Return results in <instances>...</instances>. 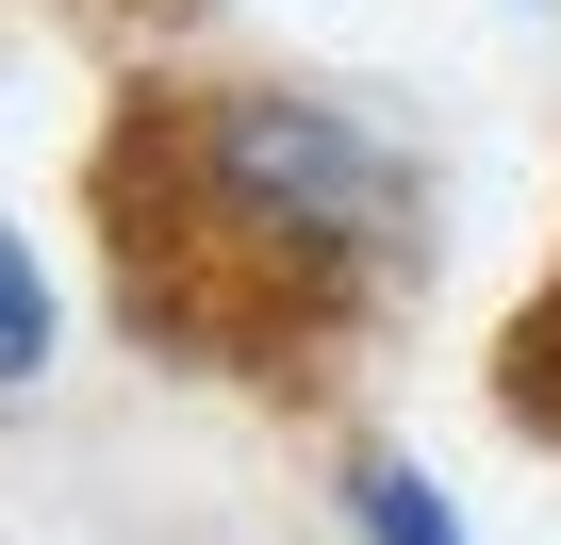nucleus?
<instances>
[{
  "mask_svg": "<svg viewBox=\"0 0 561 545\" xmlns=\"http://www.w3.org/2000/svg\"><path fill=\"white\" fill-rule=\"evenodd\" d=\"M413 231L430 182L397 166V133H364L314 83H198L116 149V282L133 331L182 348H280L364 315L413 264Z\"/></svg>",
  "mask_w": 561,
  "mask_h": 545,
  "instance_id": "f257e3e1",
  "label": "nucleus"
},
{
  "mask_svg": "<svg viewBox=\"0 0 561 545\" xmlns=\"http://www.w3.org/2000/svg\"><path fill=\"white\" fill-rule=\"evenodd\" d=\"M50 381V264H34V231L0 215V397H34Z\"/></svg>",
  "mask_w": 561,
  "mask_h": 545,
  "instance_id": "7ed1b4c3",
  "label": "nucleus"
},
{
  "mask_svg": "<svg viewBox=\"0 0 561 545\" xmlns=\"http://www.w3.org/2000/svg\"><path fill=\"white\" fill-rule=\"evenodd\" d=\"M347 529H364V545H462L446 479H430V463H397V446H364V463H347Z\"/></svg>",
  "mask_w": 561,
  "mask_h": 545,
  "instance_id": "f03ea898",
  "label": "nucleus"
},
{
  "mask_svg": "<svg viewBox=\"0 0 561 545\" xmlns=\"http://www.w3.org/2000/svg\"><path fill=\"white\" fill-rule=\"evenodd\" d=\"M495 397H512V430H545V446H561V298H545V315L512 331V364H495Z\"/></svg>",
  "mask_w": 561,
  "mask_h": 545,
  "instance_id": "20e7f679",
  "label": "nucleus"
}]
</instances>
